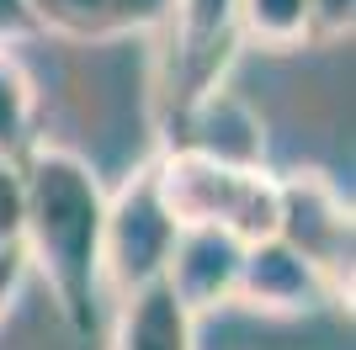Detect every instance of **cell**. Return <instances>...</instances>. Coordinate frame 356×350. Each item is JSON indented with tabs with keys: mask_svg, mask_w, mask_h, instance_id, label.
Instances as JSON below:
<instances>
[{
	"mask_svg": "<svg viewBox=\"0 0 356 350\" xmlns=\"http://www.w3.org/2000/svg\"><path fill=\"white\" fill-rule=\"evenodd\" d=\"M22 255L54 292L64 324L74 335L96 329L102 303V223H106V186L96 181L74 149L32 144L22 154Z\"/></svg>",
	"mask_w": 356,
	"mask_h": 350,
	"instance_id": "cell-1",
	"label": "cell"
},
{
	"mask_svg": "<svg viewBox=\"0 0 356 350\" xmlns=\"http://www.w3.org/2000/svg\"><path fill=\"white\" fill-rule=\"evenodd\" d=\"M154 197L176 228H223L239 244L277 239L282 218V186L271 170H234L192 149H160L149 160Z\"/></svg>",
	"mask_w": 356,
	"mask_h": 350,
	"instance_id": "cell-2",
	"label": "cell"
},
{
	"mask_svg": "<svg viewBox=\"0 0 356 350\" xmlns=\"http://www.w3.org/2000/svg\"><path fill=\"white\" fill-rule=\"evenodd\" d=\"M160 32L165 48H160V74H154V112H160L165 133L192 101L223 85V74L245 43L234 27V0H170V16Z\"/></svg>",
	"mask_w": 356,
	"mask_h": 350,
	"instance_id": "cell-3",
	"label": "cell"
},
{
	"mask_svg": "<svg viewBox=\"0 0 356 350\" xmlns=\"http://www.w3.org/2000/svg\"><path fill=\"white\" fill-rule=\"evenodd\" d=\"M282 186V218H277V239L293 255L319 271L330 292V308L351 313V255H356V218L346 191L330 181L325 170H293L277 175Z\"/></svg>",
	"mask_w": 356,
	"mask_h": 350,
	"instance_id": "cell-4",
	"label": "cell"
},
{
	"mask_svg": "<svg viewBox=\"0 0 356 350\" xmlns=\"http://www.w3.org/2000/svg\"><path fill=\"white\" fill-rule=\"evenodd\" d=\"M176 223L165 218L160 197H154V175L134 170L112 197H106V223H102V287L112 297H134L165 276L170 244H176Z\"/></svg>",
	"mask_w": 356,
	"mask_h": 350,
	"instance_id": "cell-5",
	"label": "cell"
},
{
	"mask_svg": "<svg viewBox=\"0 0 356 350\" xmlns=\"http://www.w3.org/2000/svg\"><path fill=\"white\" fill-rule=\"evenodd\" d=\"M165 149H192V154H208L234 170H266V128L255 106L239 90H229V80L165 128Z\"/></svg>",
	"mask_w": 356,
	"mask_h": 350,
	"instance_id": "cell-6",
	"label": "cell"
},
{
	"mask_svg": "<svg viewBox=\"0 0 356 350\" xmlns=\"http://www.w3.org/2000/svg\"><path fill=\"white\" fill-rule=\"evenodd\" d=\"M239 265H245V244L223 228H181L170 244L160 287L176 297L192 319L213 313V308L234 303L239 287Z\"/></svg>",
	"mask_w": 356,
	"mask_h": 350,
	"instance_id": "cell-7",
	"label": "cell"
},
{
	"mask_svg": "<svg viewBox=\"0 0 356 350\" xmlns=\"http://www.w3.org/2000/svg\"><path fill=\"white\" fill-rule=\"evenodd\" d=\"M234 303L266 319H303L314 308H330V292L303 255H293L282 239H266V244H245Z\"/></svg>",
	"mask_w": 356,
	"mask_h": 350,
	"instance_id": "cell-8",
	"label": "cell"
},
{
	"mask_svg": "<svg viewBox=\"0 0 356 350\" xmlns=\"http://www.w3.org/2000/svg\"><path fill=\"white\" fill-rule=\"evenodd\" d=\"M38 32H59L80 43L102 38H134V32H160L170 16V0H27Z\"/></svg>",
	"mask_w": 356,
	"mask_h": 350,
	"instance_id": "cell-9",
	"label": "cell"
},
{
	"mask_svg": "<svg viewBox=\"0 0 356 350\" xmlns=\"http://www.w3.org/2000/svg\"><path fill=\"white\" fill-rule=\"evenodd\" d=\"M112 350H197V319L154 281L134 297H118Z\"/></svg>",
	"mask_w": 356,
	"mask_h": 350,
	"instance_id": "cell-10",
	"label": "cell"
},
{
	"mask_svg": "<svg viewBox=\"0 0 356 350\" xmlns=\"http://www.w3.org/2000/svg\"><path fill=\"white\" fill-rule=\"evenodd\" d=\"M234 27L239 43L287 53V48L314 43V6L309 0H234Z\"/></svg>",
	"mask_w": 356,
	"mask_h": 350,
	"instance_id": "cell-11",
	"label": "cell"
},
{
	"mask_svg": "<svg viewBox=\"0 0 356 350\" xmlns=\"http://www.w3.org/2000/svg\"><path fill=\"white\" fill-rule=\"evenodd\" d=\"M32 117H38V96L27 69L11 53H0V160H22L32 149Z\"/></svg>",
	"mask_w": 356,
	"mask_h": 350,
	"instance_id": "cell-12",
	"label": "cell"
},
{
	"mask_svg": "<svg viewBox=\"0 0 356 350\" xmlns=\"http://www.w3.org/2000/svg\"><path fill=\"white\" fill-rule=\"evenodd\" d=\"M22 212H27L22 160H0V249H22Z\"/></svg>",
	"mask_w": 356,
	"mask_h": 350,
	"instance_id": "cell-13",
	"label": "cell"
},
{
	"mask_svg": "<svg viewBox=\"0 0 356 350\" xmlns=\"http://www.w3.org/2000/svg\"><path fill=\"white\" fill-rule=\"evenodd\" d=\"M314 6V43H341L356 27V0H309Z\"/></svg>",
	"mask_w": 356,
	"mask_h": 350,
	"instance_id": "cell-14",
	"label": "cell"
},
{
	"mask_svg": "<svg viewBox=\"0 0 356 350\" xmlns=\"http://www.w3.org/2000/svg\"><path fill=\"white\" fill-rule=\"evenodd\" d=\"M22 38H38L27 0H0V53H6V43H22Z\"/></svg>",
	"mask_w": 356,
	"mask_h": 350,
	"instance_id": "cell-15",
	"label": "cell"
},
{
	"mask_svg": "<svg viewBox=\"0 0 356 350\" xmlns=\"http://www.w3.org/2000/svg\"><path fill=\"white\" fill-rule=\"evenodd\" d=\"M22 276H27V255H22V249H0V319H6V308L16 303Z\"/></svg>",
	"mask_w": 356,
	"mask_h": 350,
	"instance_id": "cell-16",
	"label": "cell"
}]
</instances>
